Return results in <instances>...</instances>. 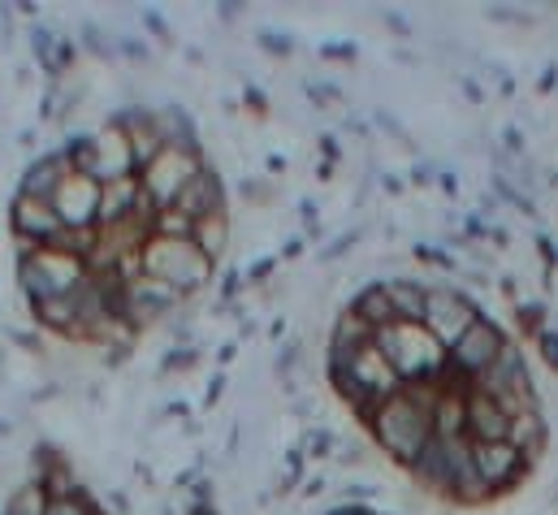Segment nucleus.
Returning a JSON list of instances; mask_svg holds the SVG:
<instances>
[{"label": "nucleus", "mask_w": 558, "mask_h": 515, "mask_svg": "<svg viewBox=\"0 0 558 515\" xmlns=\"http://www.w3.org/2000/svg\"><path fill=\"white\" fill-rule=\"evenodd\" d=\"M329 515H377V512H368V507H333Z\"/></svg>", "instance_id": "nucleus-4"}, {"label": "nucleus", "mask_w": 558, "mask_h": 515, "mask_svg": "<svg viewBox=\"0 0 558 515\" xmlns=\"http://www.w3.org/2000/svg\"><path fill=\"white\" fill-rule=\"evenodd\" d=\"M230 248L226 182L182 113L122 109L22 173L13 286L61 347L122 360L191 308Z\"/></svg>", "instance_id": "nucleus-1"}, {"label": "nucleus", "mask_w": 558, "mask_h": 515, "mask_svg": "<svg viewBox=\"0 0 558 515\" xmlns=\"http://www.w3.org/2000/svg\"><path fill=\"white\" fill-rule=\"evenodd\" d=\"M0 515H113L96 490L70 468V459H61L57 451H39L31 459L26 481L9 494V503Z\"/></svg>", "instance_id": "nucleus-3"}, {"label": "nucleus", "mask_w": 558, "mask_h": 515, "mask_svg": "<svg viewBox=\"0 0 558 515\" xmlns=\"http://www.w3.org/2000/svg\"><path fill=\"white\" fill-rule=\"evenodd\" d=\"M325 378L377 451L454 507L489 503L476 477L485 451L515 446L533 464L546 451L524 351L450 286H364L333 321Z\"/></svg>", "instance_id": "nucleus-2"}]
</instances>
